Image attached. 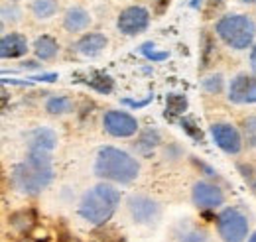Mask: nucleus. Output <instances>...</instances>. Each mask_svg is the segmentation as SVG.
Segmentation results:
<instances>
[{
    "mask_svg": "<svg viewBox=\"0 0 256 242\" xmlns=\"http://www.w3.org/2000/svg\"><path fill=\"white\" fill-rule=\"evenodd\" d=\"M54 152L28 150L10 170V185L26 197H38L54 182Z\"/></svg>",
    "mask_w": 256,
    "mask_h": 242,
    "instance_id": "f257e3e1",
    "label": "nucleus"
},
{
    "mask_svg": "<svg viewBox=\"0 0 256 242\" xmlns=\"http://www.w3.org/2000/svg\"><path fill=\"white\" fill-rule=\"evenodd\" d=\"M93 174L100 182H108L114 185H130L140 178V162L134 154L122 148L102 146L98 148L95 156Z\"/></svg>",
    "mask_w": 256,
    "mask_h": 242,
    "instance_id": "f03ea898",
    "label": "nucleus"
},
{
    "mask_svg": "<svg viewBox=\"0 0 256 242\" xmlns=\"http://www.w3.org/2000/svg\"><path fill=\"white\" fill-rule=\"evenodd\" d=\"M120 201H122V195L114 187V183L100 182L81 195L77 205V214L93 226H102L112 218Z\"/></svg>",
    "mask_w": 256,
    "mask_h": 242,
    "instance_id": "7ed1b4c3",
    "label": "nucleus"
},
{
    "mask_svg": "<svg viewBox=\"0 0 256 242\" xmlns=\"http://www.w3.org/2000/svg\"><path fill=\"white\" fill-rule=\"evenodd\" d=\"M213 32L224 48L232 52H246L256 42V20L246 12H226L217 18Z\"/></svg>",
    "mask_w": 256,
    "mask_h": 242,
    "instance_id": "20e7f679",
    "label": "nucleus"
},
{
    "mask_svg": "<svg viewBox=\"0 0 256 242\" xmlns=\"http://www.w3.org/2000/svg\"><path fill=\"white\" fill-rule=\"evenodd\" d=\"M217 234L223 242H246L248 240V216L238 207H223L215 216Z\"/></svg>",
    "mask_w": 256,
    "mask_h": 242,
    "instance_id": "39448f33",
    "label": "nucleus"
},
{
    "mask_svg": "<svg viewBox=\"0 0 256 242\" xmlns=\"http://www.w3.org/2000/svg\"><path fill=\"white\" fill-rule=\"evenodd\" d=\"M152 14L142 4H130L124 6L116 16V30L126 38H136L150 28Z\"/></svg>",
    "mask_w": 256,
    "mask_h": 242,
    "instance_id": "423d86ee",
    "label": "nucleus"
},
{
    "mask_svg": "<svg viewBox=\"0 0 256 242\" xmlns=\"http://www.w3.org/2000/svg\"><path fill=\"white\" fill-rule=\"evenodd\" d=\"M126 211L132 218V222L142 226L158 224L162 218V205L150 195L144 193H132L126 199Z\"/></svg>",
    "mask_w": 256,
    "mask_h": 242,
    "instance_id": "0eeeda50",
    "label": "nucleus"
},
{
    "mask_svg": "<svg viewBox=\"0 0 256 242\" xmlns=\"http://www.w3.org/2000/svg\"><path fill=\"white\" fill-rule=\"evenodd\" d=\"M224 191L217 182L197 180L192 185V203L203 212H211L224 205Z\"/></svg>",
    "mask_w": 256,
    "mask_h": 242,
    "instance_id": "6e6552de",
    "label": "nucleus"
},
{
    "mask_svg": "<svg viewBox=\"0 0 256 242\" xmlns=\"http://www.w3.org/2000/svg\"><path fill=\"white\" fill-rule=\"evenodd\" d=\"M102 130L112 136V138H134L140 132V122L134 114H130L126 110H116L110 108L102 114Z\"/></svg>",
    "mask_w": 256,
    "mask_h": 242,
    "instance_id": "1a4fd4ad",
    "label": "nucleus"
},
{
    "mask_svg": "<svg viewBox=\"0 0 256 242\" xmlns=\"http://www.w3.org/2000/svg\"><path fill=\"white\" fill-rule=\"evenodd\" d=\"M211 138L213 142L226 154V156H238L242 148H244V138H242V132L238 126H234L232 122L219 120L213 122L211 128Z\"/></svg>",
    "mask_w": 256,
    "mask_h": 242,
    "instance_id": "9d476101",
    "label": "nucleus"
},
{
    "mask_svg": "<svg viewBox=\"0 0 256 242\" xmlns=\"http://www.w3.org/2000/svg\"><path fill=\"white\" fill-rule=\"evenodd\" d=\"M226 100L238 106L256 104V73H236L226 83Z\"/></svg>",
    "mask_w": 256,
    "mask_h": 242,
    "instance_id": "9b49d317",
    "label": "nucleus"
},
{
    "mask_svg": "<svg viewBox=\"0 0 256 242\" xmlns=\"http://www.w3.org/2000/svg\"><path fill=\"white\" fill-rule=\"evenodd\" d=\"M106 48H108V38L102 32H85L73 44V52L87 60L98 58Z\"/></svg>",
    "mask_w": 256,
    "mask_h": 242,
    "instance_id": "f8f14e48",
    "label": "nucleus"
},
{
    "mask_svg": "<svg viewBox=\"0 0 256 242\" xmlns=\"http://www.w3.org/2000/svg\"><path fill=\"white\" fill-rule=\"evenodd\" d=\"M30 42L20 32L2 34L0 38V58L2 60H20L30 52Z\"/></svg>",
    "mask_w": 256,
    "mask_h": 242,
    "instance_id": "ddd939ff",
    "label": "nucleus"
},
{
    "mask_svg": "<svg viewBox=\"0 0 256 242\" xmlns=\"http://www.w3.org/2000/svg\"><path fill=\"white\" fill-rule=\"evenodd\" d=\"M91 24H93L91 12L85 6H79V4L69 6L65 10L64 20H62V26L67 34H85Z\"/></svg>",
    "mask_w": 256,
    "mask_h": 242,
    "instance_id": "4468645a",
    "label": "nucleus"
},
{
    "mask_svg": "<svg viewBox=\"0 0 256 242\" xmlns=\"http://www.w3.org/2000/svg\"><path fill=\"white\" fill-rule=\"evenodd\" d=\"M162 132L156 126H148L144 130H140L134 138V142L130 144L132 152L138 156V158H150L154 152L162 146Z\"/></svg>",
    "mask_w": 256,
    "mask_h": 242,
    "instance_id": "2eb2a0df",
    "label": "nucleus"
},
{
    "mask_svg": "<svg viewBox=\"0 0 256 242\" xmlns=\"http://www.w3.org/2000/svg\"><path fill=\"white\" fill-rule=\"evenodd\" d=\"M26 146L28 150L54 152L58 148V132L50 126H36L30 132H26Z\"/></svg>",
    "mask_w": 256,
    "mask_h": 242,
    "instance_id": "dca6fc26",
    "label": "nucleus"
},
{
    "mask_svg": "<svg viewBox=\"0 0 256 242\" xmlns=\"http://www.w3.org/2000/svg\"><path fill=\"white\" fill-rule=\"evenodd\" d=\"M32 52H34V56H36V60H40L46 63V61L56 60V58L60 56L62 48H60V42H58L54 36H50V34H42V36H38V38L34 40Z\"/></svg>",
    "mask_w": 256,
    "mask_h": 242,
    "instance_id": "f3484780",
    "label": "nucleus"
},
{
    "mask_svg": "<svg viewBox=\"0 0 256 242\" xmlns=\"http://www.w3.org/2000/svg\"><path fill=\"white\" fill-rule=\"evenodd\" d=\"M174 236L178 242H207L209 234L203 226L195 224L192 220H180L174 228Z\"/></svg>",
    "mask_w": 256,
    "mask_h": 242,
    "instance_id": "a211bd4d",
    "label": "nucleus"
},
{
    "mask_svg": "<svg viewBox=\"0 0 256 242\" xmlns=\"http://www.w3.org/2000/svg\"><path fill=\"white\" fill-rule=\"evenodd\" d=\"M44 110L50 116H67L75 110V100L69 94H50L44 102Z\"/></svg>",
    "mask_w": 256,
    "mask_h": 242,
    "instance_id": "6ab92c4d",
    "label": "nucleus"
},
{
    "mask_svg": "<svg viewBox=\"0 0 256 242\" xmlns=\"http://www.w3.org/2000/svg\"><path fill=\"white\" fill-rule=\"evenodd\" d=\"M60 12V0H32L30 14L38 22H48Z\"/></svg>",
    "mask_w": 256,
    "mask_h": 242,
    "instance_id": "aec40b11",
    "label": "nucleus"
},
{
    "mask_svg": "<svg viewBox=\"0 0 256 242\" xmlns=\"http://www.w3.org/2000/svg\"><path fill=\"white\" fill-rule=\"evenodd\" d=\"M22 18H24V10L20 8L18 2H2V6H0V26H2V32L6 30L8 26L20 24Z\"/></svg>",
    "mask_w": 256,
    "mask_h": 242,
    "instance_id": "412c9836",
    "label": "nucleus"
},
{
    "mask_svg": "<svg viewBox=\"0 0 256 242\" xmlns=\"http://www.w3.org/2000/svg\"><path fill=\"white\" fill-rule=\"evenodd\" d=\"M85 85H89V89L100 92V94H110L114 91V81L110 75L100 73V71H93L87 75V79H83Z\"/></svg>",
    "mask_w": 256,
    "mask_h": 242,
    "instance_id": "4be33fe9",
    "label": "nucleus"
},
{
    "mask_svg": "<svg viewBox=\"0 0 256 242\" xmlns=\"http://www.w3.org/2000/svg\"><path fill=\"white\" fill-rule=\"evenodd\" d=\"M10 224L16 232L20 234H28L32 230V226L36 224V214L32 209H22V211H16L10 214Z\"/></svg>",
    "mask_w": 256,
    "mask_h": 242,
    "instance_id": "5701e85b",
    "label": "nucleus"
},
{
    "mask_svg": "<svg viewBox=\"0 0 256 242\" xmlns=\"http://www.w3.org/2000/svg\"><path fill=\"white\" fill-rule=\"evenodd\" d=\"M188 110V96L186 92L172 91L166 94V116H184Z\"/></svg>",
    "mask_w": 256,
    "mask_h": 242,
    "instance_id": "b1692460",
    "label": "nucleus"
},
{
    "mask_svg": "<svg viewBox=\"0 0 256 242\" xmlns=\"http://www.w3.org/2000/svg\"><path fill=\"white\" fill-rule=\"evenodd\" d=\"M201 89L207 92V94H211V96H217V94L224 92L226 91L224 75L223 73H219V71H213V73L205 75V77L201 79Z\"/></svg>",
    "mask_w": 256,
    "mask_h": 242,
    "instance_id": "393cba45",
    "label": "nucleus"
},
{
    "mask_svg": "<svg viewBox=\"0 0 256 242\" xmlns=\"http://www.w3.org/2000/svg\"><path fill=\"white\" fill-rule=\"evenodd\" d=\"M240 132L244 138V144L256 152V114H248L240 122Z\"/></svg>",
    "mask_w": 256,
    "mask_h": 242,
    "instance_id": "a878e982",
    "label": "nucleus"
},
{
    "mask_svg": "<svg viewBox=\"0 0 256 242\" xmlns=\"http://www.w3.org/2000/svg\"><path fill=\"white\" fill-rule=\"evenodd\" d=\"M178 124H180V128H182L190 138H193L197 144H205V136H203V132L199 130V126L193 122V118L180 116V118H178Z\"/></svg>",
    "mask_w": 256,
    "mask_h": 242,
    "instance_id": "bb28decb",
    "label": "nucleus"
},
{
    "mask_svg": "<svg viewBox=\"0 0 256 242\" xmlns=\"http://www.w3.org/2000/svg\"><path fill=\"white\" fill-rule=\"evenodd\" d=\"M236 170H238L240 178L244 180V183L248 185V189L254 193L256 197V168L252 164H248V162H238L236 164Z\"/></svg>",
    "mask_w": 256,
    "mask_h": 242,
    "instance_id": "cd10ccee",
    "label": "nucleus"
},
{
    "mask_svg": "<svg viewBox=\"0 0 256 242\" xmlns=\"http://www.w3.org/2000/svg\"><path fill=\"white\" fill-rule=\"evenodd\" d=\"M184 158V148L178 144V142H170L166 148H164V160L174 164V162H180Z\"/></svg>",
    "mask_w": 256,
    "mask_h": 242,
    "instance_id": "c85d7f7f",
    "label": "nucleus"
},
{
    "mask_svg": "<svg viewBox=\"0 0 256 242\" xmlns=\"http://www.w3.org/2000/svg\"><path fill=\"white\" fill-rule=\"evenodd\" d=\"M192 162H193V166L197 168V170H201L203 172V176L207 178V180H211V182H221V176H219V172L215 170V168H211V166H207L205 162H197L195 158H192Z\"/></svg>",
    "mask_w": 256,
    "mask_h": 242,
    "instance_id": "c756f323",
    "label": "nucleus"
},
{
    "mask_svg": "<svg viewBox=\"0 0 256 242\" xmlns=\"http://www.w3.org/2000/svg\"><path fill=\"white\" fill-rule=\"evenodd\" d=\"M215 48V44L211 42L209 36H203V48H201V54H203V67L209 65V52Z\"/></svg>",
    "mask_w": 256,
    "mask_h": 242,
    "instance_id": "7c9ffc66",
    "label": "nucleus"
},
{
    "mask_svg": "<svg viewBox=\"0 0 256 242\" xmlns=\"http://www.w3.org/2000/svg\"><path fill=\"white\" fill-rule=\"evenodd\" d=\"M168 58H170V52H158V50H154L152 54L146 56V60L152 61V63H160V61L168 60Z\"/></svg>",
    "mask_w": 256,
    "mask_h": 242,
    "instance_id": "2f4dec72",
    "label": "nucleus"
},
{
    "mask_svg": "<svg viewBox=\"0 0 256 242\" xmlns=\"http://www.w3.org/2000/svg\"><path fill=\"white\" fill-rule=\"evenodd\" d=\"M150 100H152V96H148V98H144V100H130V98H124L122 102L128 104V106H132V108H142V106H146Z\"/></svg>",
    "mask_w": 256,
    "mask_h": 242,
    "instance_id": "473e14b6",
    "label": "nucleus"
},
{
    "mask_svg": "<svg viewBox=\"0 0 256 242\" xmlns=\"http://www.w3.org/2000/svg\"><path fill=\"white\" fill-rule=\"evenodd\" d=\"M154 50H156V44H154V42H146V44H142V46H140V50H138V52L146 58V56H148V54H152Z\"/></svg>",
    "mask_w": 256,
    "mask_h": 242,
    "instance_id": "72a5a7b5",
    "label": "nucleus"
},
{
    "mask_svg": "<svg viewBox=\"0 0 256 242\" xmlns=\"http://www.w3.org/2000/svg\"><path fill=\"white\" fill-rule=\"evenodd\" d=\"M34 81H48V83H52V81H56L58 79V75L56 73H44V75H38V77H32Z\"/></svg>",
    "mask_w": 256,
    "mask_h": 242,
    "instance_id": "f704fd0d",
    "label": "nucleus"
},
{
    "mask_svg": "<svg viewBox=\"0 0 256 242\" xmlns=\"http://www.w3.org/2000/svg\"><path fill=\"white\" fill-rule=\"evenodd\" d=\"M248 63H250V69H252V73H256V42H254V46L250 48V56H248Z\"/></svg>",
    "mask_w": 256,
    "mask_h": 242,
    "instance_id": "c9c22d12",
    "label": "nucleus"
},
{
    "mask_svg": "<svg viewBox=\"0 0 256 242\" xmlns=\"http://www.w3.org/2000/svg\"><path fill=\"white\" fill-rule=\"evenodd\" d=\"M24 69H42V63H40V60L24 61Z\"/></svg>",
    "mask_w": 256,
    "mask_h": 242,
    "instance_id": "e433bc0d",
    "label": "nucleus"
},
{
    "mask_svg": "<svg viewBox=\"0 0 256 242\" xmlns=\"http://www.w3.org/2000/svg\"><path fill=\"white\" fill-rule=\"evenodd\" d=\"M207 4H209V8H219L224 4V0H207Z\"/></svg>",
    "mask_w": 256,
    "mask_h": 242,
    "instance_id": "4c0bfd02",
    "label": "nucleus"
},
{
    "mask_svg": "<svg viewBox=\"0 0 256 242\" xmlns=\"http://www.w3.org/2000/svg\"><path fill=\"white\" fill-rule=\"evenodd\" d=\"M201 4H203V0H192V2H190V6L195 8V10H197V8H201Z\"/></svg>",
    "mask_w": 256,
    "mask_h": 242,
    "instance_id": "58836bf2",
    "label": "nucleus"
},
{
    "mask_svg": "<svg viewBox=\"0 0 256 242\" xmlns=\"http://www.w3.org/2000/svg\"><path fill=\"white\" fill-rule=\"evenodd\" d=\"M240 4H246V6H256V0H238Z\"/></svg>",
    "mask_w": 256,
    "mask_h": 242,
    "instance_id": "ea45409f",
    "label": "nucleus"
},
{
    "mask_svg": "<svg viewBox=\"0 0 256 242\" xmlns=\"http://www.w3.org/2000/svg\"><path fill=\"white\" fill-rule=\"evenodd\" d=\"M18 242H36V240H34L32 236H26V234H24V236H22V238H20Z\"/></svg>",
    "mask_w": 256,
    "mask_h": 242,
    "instance_id": "a19ab883",
    "label": "nucleus"
},
{
    "mask_svg": "<svg viewBox=\"0 0 256 242\" xmlns=\"http://www.w3.org/2000/svg\"><path fill=\"white\" fill-rule=\"evenodd\" d=\"M246 242H256V230L250 234V236H248V240H246Z\"/></svg>",
    "mask_w": 256,
    "mask_h": 242,
    "instance_id": "79ce46f5",
    "label": "nucleus"
},
{
    "mask_svg": "<svg viewBox=\"0 0 256 242\" xmlns=\"http://www.w3.org/2000/svg\"><path fill=\"white\" fill-rule=\"evenodd\" d=\"M4 2H18V0H4Z\"/></svg>",
    "mask_w": 256,
    "mask_h": 242,
    "instance_id": "37998d69",
    "label": "nucleus"
}]
</instances>
